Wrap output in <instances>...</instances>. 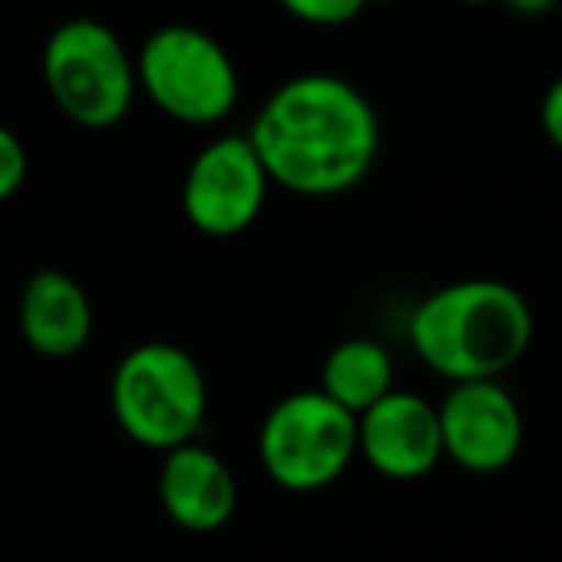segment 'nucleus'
Segmentation results:
<instances>
[{
  "label": "nucleus",
  "instance_id": "17",
  "mask_svg": "<svg viewBox=\"0 0 562 562\" xmlns=\"http://www.w3.org/2000/svg\"><path fill=\"white\" fill-rule=\"evenodd\" d=\"M459 4H470V9H485V4H501V0H459Z\"/></svg>",
  "mask_w": 562,
  "mask_h": 562
},
{
  "label": "nucleus",
  "instance_id": "5",
  "mask_svg": "<svg viewBox=\"0 0 562 562\" xmlns=\"http://www.w3.org/2000/svg\"><path fill=\"white\" fill-rule=\"evenodd\" d=\"M139 93L162 116L189 127H212L239 104V70L227 47L193 24H166L135 55Z\"/></svg>",
  "mask_w": 562,
  "mask_h": 562
},
{
  "label": "nucleus",
  "instance_id": "14",
  "mask_svg": "<svg viewBox=\"0 0 562 562\" xmlns=\"http://www.w3.org/2000/svg\"><path fill=\"white\" fill-rule=\"evenodd\" d=\"M27 181V147L9 124H0V204L24 189Z\"/></svg>",
  "mask_w": 562,
  "mask_h": 562
},
{
  "label": "nucleus",
  "instance_id": "16",
  "mask_svg": "<svg viewBox=\"0 0 562 562\" xmlns=\"http://www.w3.org/2000/svg\"><path fill=\"white\" fill-rule=\"evenodd\" d=\"M501 4L516 16H547V12L559 9L562 0H501Z\"/></svg>",
  "mask_w": 562,
  "mask_h": 562
},
{
  "label": "nucleus",
  "instance_id": "8",
  "mask_svg": "<svg viewBox=\"0 0 562 562\" xmlns=\"http://www.w3.org/2000/svg\"><path fill=\"white\" fill-rule=\"evenodd\" d=\"M443 459L477 477L501 474L516 462L524 447V413L501 378L454 382L439 401Z\"/></svg>",
  "mask_w": 562,
  "mask_h": 562
},
{
  "label": "nucleus",
  "instance_id": "11",
  "mask_svg": "<svg viewBox=\"0 0 562 562\" xmlns=\"http://www.w3.org/2000/svg\"><path fill=\"white\" fill-rule=\"evenodd\" d=\"M16 324L24 344L43 359H74L93 336V301L66 270H35L20 290Z\"/></svg>",
  "mask_w": 562,
  "mask_h": 562
},
{
  "label": "nucleus",
  "instance_id": "12",
  "mask_svg": "<svg viewBox=\"0 0 562 562\" xmlns=\"http://www.w3.org/2000/svg\"><path fill=\"white\" fill-rule=\"evenodd\" d=\"M393 382H397L393 355L385 351L378 339L351 336L328 351L316 390L336 401L339 408H347L351 416H359V413H367L374 401H382L390 390H397Z\"/></svg>",
  "mask_w": 562,
  "mask_h": 562
},
{
  "label": "nucleus",
  "instance_id": "9",
  "mask_svg": "<svg viewBox=\"0 0 562 562\" xmlns=\"http://www.w3.org/2000/svg\"><path fill=\"white\" fill-rule=\"evenodd\" d=\"M359 459L390 482H420L443 462L439 408L408 390H390L359 413Z\"/></svg>",
  "mask_w": 562,
  "mask_h": 562
},
{
  "label": "nucleus",
  "instance_id": "1",
  "mask_svg": "<svg viewBox=\"0 0 562 562\" xmlns=\"http://www.w3.org/2000/svg\"><path fill=\"white\" fill-rule=\"evenodd\" d=\"M247 139L273 186L328 201L370 178L382 155V120L370 97L339 74H297L266 97Z\"/></svg>",
  "mask_w": 562,
  "mask_h": 562
},
{
  "label": "nucleus",
  "instance_id": "6",
  "mask_svg": "<svg viewBox=\"0 0 562 562\" xmlns=\"http://www.w3.org/2000/svg\"><path fill=\"white\" fill-rule=\"evenodd\" d=\"M258 459L270 482L290 493H313L339 482L359 459V416L321 390H297L273 401L258 428Z\"/></svg>",
  "mask_w": 562,
  "mask_h": 562
},
{
  "label": "nucleus",
  "instance_id": "10",
  "mask_svg": "<svg viewBox=\"0 0 562 562\" xmlns=\"http://www.w3.org/2000/svg\"><path fill=\"white\" fill-rule=\"evenodd\" d=\"M158 501L162 513L193 536H212L227 528L239 505V485L224 459L204 443H181L162 454L158 470Z\"/></svg>",
  "mask_w": 562,
  "mask_h": 562
},
{
  "label": "nucleus",
  "instance_id": "15",
  "mask_svg": "<svg viewBox=\"0 0 562 562\" xmlns=\"http://www.w3.org/2000/svg\"><path fill=\"white\" fill-rule=\"evenodd\" d=\"M539 127H543V135L551 139V147L562 155V78H554L551 86H547L543 101H539Z\"/></svg>",
  "mask_w": 562,
  "mask_h": 562
},
{
  "label": "nucleus",
  "instance_id": "13",
  "mask_svg": "<svg viewBox=\"0 0 562 562\" xmlns=\"http://www.w3.org/2000/svg\"><path fill=\"white\" fill-rule=\"evenodd\" d=\"M370 0H278L285 16L301 20L308 27H344L367 12Z\"/></svg>",
  "mask_w": 562,
  "mask_h": 562
},
{
  "label": "nucleus",
  "instance_id": "7",
  "mask_svg": "<svg viewBox=\"0 0 562 562\" xmlns=\"http://www.w3.org/2000/svg\"><path fill=\"white\" fill-rule=\"evenodd\" d=\"M270 173L247 135H216L193 155L181 181V212L209 239H235L258 224L270 201Z\"/></svg>",
  "mask_w": 562,
  "mask_h": 562
},
{
  "label": "nucleus",
  "instance_id": "2",
  "mask_svg": "<svg viewBox=\"0 0 562 562\" xmlns=\"http://www.w3.org/2000/svg\"><path fill=\"white\" fill-rule=\"evenodd\" d=\"M536 316L516 285L497 278L447 281L408 316V344L447 382L501 378L528 355Z\"/></svg>",
  "mask_w": 562,
  "mask_h": 562
},
{
  "label": "nucleus",
  "instance_id": "3",
  "mask_svg": "<svg viewBox=\"0 0 562 562\" xmlns=\"http://www.w3.org/2000/svg\"><path fill=\"white\" fill-rule=\"evenodd\" d=\"M109 405L132 443L166 454L201 436L209 416V382L186 347L150 339L116 362Z\"/></svg>",
  "mask_w": 562,
  "mask_h": 562
},
{
  "label": "nucleus",
  "instance_id": "4",
  "mask_svg": "<svg viewBox=\"0 0 562 562\" xmlns=\"http://www.w3.org/2000/svg\"><path fill=\"white\" fill-rule=\"evenodd\" d=\"M43 86L55 109L86 132H109L132 112L139 81L124 40L101 20H66L43 43Z\"/></svg>",
  "mask_w": 562,
  "mask_h": 562
}]
</instances>
